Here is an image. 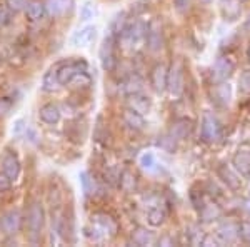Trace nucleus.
<instances>
[{"label":"nucleus","mask_w":250,"mask_h":247,"mask_svg":"<svg viewBox=\"0 0 250 247\" xmlns=\"http://www.w3.org/2000/svg\"><path fill=\"white\" fill-rule=\"evenodd\" d=\"M239 230H240V222L235 221L222 222L215 230V242L222 246L233 244L239 239Z\"/></svg>","instance_id":"nucleus-11"},{"label":"nucleus","mask_w":250,"mask_h":247,"mask_svg":"<svg viewBox=\"0 0 250 247\" xmlns=\"http://www.w3.org/2000/svg\"><path fill=\"white\" fill-rule=\"evenodd\" d=\"M23 227V216L19 209H10L0 216V230L5 236H15Z\"/></svg>","instance_id":"nucleus-10"},{"label":"nucleus","mask_w":250,"mask_h":247,"mask_svg":"<svg viewBox=\"0 0 250 247\" xmlns=\"http://www.w3.org/2000/svg\"><path fill=\"white\" fill-rule=\"evenodd\" d=\"M222 209L220 205H217L213 201H205L204 205L199 209V217L202 222H213L217 219H220Z\"/></svg>","instance_id":"nucleus-26"},{"label":"nucleus","mask_w":250,"mask_h":247,"mask_svg":"<svg viewBox=\"0 0 250 247\" xmlns=\"http://www.w3.org/2000/svg\"><path fill=\"white\" fill-rule=\"evenodd\" d=\"M23 222H25L27 232L30 236V241L35 242L40 237L43 230V225H45V210H43L42 202L34 201L27 209V214L23 217Z\"/></svg>","instance_id":"nucleus-3"},{"label":"nucleus","mask_w":250,"mask_h":247,"mask_svg":"<svg viewBox=\"0 0 250 247\" xmlns=\"http://www.w3.org/2000/svg\"><path fill=\"white\" fill-rule=\"evenodd\" d=\"M244 32H245V34H250V14H249L247 20L244 22Z\"/></svg>","instance_id":"nucleus-47"},{"label":"nucleus","mask_w":250,"mask_h":247,"mask_svg":"<svg viewBox=\"0 0 250 247\" xmlns=\"http://www.w3.org/2000/svg\"><path fill=\"white\" fill-rule=\"evenodd\" d=\"M14 17H15V14L5 5V3H3V5H0V27L10 25V23L14 22Z\"/></svg>","instance_id":"nucleus-36"},{"label":"nucleus","mask_w":250,"mask_h":247,"mask_svg":"<svg viewBox=\"0 0 250 247\" xmlns=\"http://www.w3.org/2000/svg\"><path fill=\"white\" fill-rule=\"evenodd\" d=\"M200 137L204 142L212 144L222 137V124L217 119L215 114L212 112H205L202 115V122H200Z\"/></svg>","instance_id":"nucleus-6"},{"label":"nucleus","mask_w":250,"mask_h":247,"mask_svg":"<svg viewBox=\"0 0 250 247\" xmlns=\"http://www.w3.org/2000/svg\"><path fill=\"white\" fill-rule=\"evenodd\" d=\"M240 0H222V14H224L225 20H233L239 19L240 15Z\"/></svg>","instance_id":"nucleus-29"},{"label":"nucleus","mask_w":250,"mask_h":247,"mask_svg":"<svg viewBox=\"0 0 250 247\" xmlns=\"http://www.w3.org/2000/svg\"><path fill=\"white\" fill-rule=\"evenodd\" d=\"M120 92L127 97V95H132V94H137V92H142L144 90V79L137 74H132L120 82Z\"/></svg>","instance_id":"nucleus-23"},{"label":"nucleus","mask_w":250,"mask_h":247,"mask_svg":"<svg viewBox=\"0 0 250 247\" xmlns=\"http://www.w3.org/2000/svg\"><path fill=\"white\" fill-rule=\"evenodd\" d=\"M157 144H159V147L165 152H175V149H177V140L173 139L170 134H165V135L159 137Z\"/></svg>","instance_id":"nucleus-34"},{"label":"nucleus","mask_w":250,"mask_h":247,"mask_svg":"<svg viewBox=\"0 0 250 247\" xmlns=\"http://www.w3.org/2000/svg\"><path fill=\"white\" fill-rule=\"evenodd\" d=\"M240 2H242V0H240Z\"/></svg>","instance_id":"nucleus-50"},{"label":"nucleus","mask_w":250,"mask_h":247,"mask_svg":"<svg viewBox=\"0 0 250 247\" xmlns=\"http://www.w3.org/2000/svg\"><path fill=\"white\" fill-rule=\"evenodd\" d=\"M185 89V66L182 60H175L170 67H168L167 74V90L170 95L179 97L182 95Z\"/></svg>","instance_id":"nucleus-5"},{"label":"nucleus","mask_w":250,"mask_h":247,"mask_svg":"<svg viewBox=\"0 0 250 247\" xmlns=\"http://www.w3.org/2000/svg\"><path fill=\"white\" fill-rule=\"evenodd\" d=\"M239 92L242 95H250V70H244L239 77Z\"/></svg>","instance_id":"nucleus-37"},{"label":"nucleus","mask_w":250,"mask_h":247,"mask_svg":"<svg viewBox=\"0 0 250 247\" xmlns=\"http://www.w3.org/2000/svg\"><path fill=\"white\" fill-rule=\"evenodd\" d=\"M187 239L192 246H204L205 241H207V236H205V232L200 225L192 224L187 227Z\"/></svg>","instance_id":"nucleus-30"},{"label":"nucleus","mask_w":250,"mask_h":247,"mask_svg":"<svg viewBox=\"0 0 250 247\" xmlns=\"http://www.w3.org/2000/svg\"><path fill=\"white\" fill-rule=\"evenodd\" d=\"M128 22V19H127V12H120V14H117L114 19H112V22L108 23V30H107V34H112V35H115L117 39H119V35H120V32H122V29L125 27V23Z\"/></svg>","instance_id":"nucleus-31"},{"label":"nucleus","mask_w":250,"mask_h":247,"mask_svg":"<svg viewBox=\"0 0 250 247\" xmlns=\"http://www.w3.org/2000/svg\"><path fill=\"white\" fill-rule=\"evenodd\" d=\"M95 14H97L95 3L88 0V2H85L82 5V9H80V20H82V22H88V20H92L95 17Z\"/></svg>","instance_id":"nucleus-35"},{"label":"nucleus","mask_w":250,"mask_h":247,"mask_svg":"<svg viewBox=\"0 0 250 247\" xmlns=\"http://www.w3.org/2000/svg\"><path fill=\"white\" fill-rule=\"evenodd\" d=\"M12 189V180L9 179L7 174H3L0 171V192H7V190Z\"/></svg>","instance_id":"nucleus-44"},{"label":"nucleus","mask_w":250,"mask_h":247,"mask_svg":"<svg viewBox=\"0 0 250 247\" xmlns=\"http://www.w3.org/2000/svg\"><path fill=\"white\" fill-rule=\"evenodd\" d=\"M87 230L92 232L90 237L94 241H104V239H110L117 234V222L107 212H95L90 217Z\"/></svg>","instance_id":"nucleus-2"},{"label":"nucleus","mask_w":250,"mask_h":247,"mask_svg":"<svg viewBox=\"0 0 250 247\" xmlns=\"http://www.w3.org/2000/svg\"><path fill=\"white\" fill-rule=\"evenodd\" d=\"M80 184H82V190H83V194H85L87 197L94 196V194L97 192L95 180L92 179V176L87 171H83L82 174H80Z\"/></svg>","instance_id":"nucleus-33"},{"label":"nucleus","mask_w":250,"mask_h":247,"mask_svg":"<svg viewBox=\"0 0 250 247\" xmlns=\"http://www.w3.org/2000/svg\"><path fill=\"white\" fill-rule=\"evenodd\" d=\"M242 210H244V212H245V216L250 217V197H249V199H245V201H244V205H242Z\"/></svg>","instance_id":"nucleus-46"},{"label":"nucleus","mask_w":250,"mask_h":247,"mask_svg":"<svg viewBox=\"0 0 250 247\" xmlns=\"http://www.w3.org/2000/svg\"><path fill=\"white\" fill-rule=\"evenodd\" d=\"M0 171L9 176L12 182H15L22 174V164H20L19 156L12 149H5L0 157Z\"/></svg>","instance_id":"nucleus-9"},{"label":"nucleus","mask_w":250,"mask_h":247,"mask_svg":"<svg viewBox=\"0 0 250 247\" xmlns=\"http://www.w3.org/2000/svg\"><path fill=\"white\" fill-rule=\"evenodd\" d=\"M88 68L87 62L82 59H77V60H70V62H65V64H60L57 67V77H59V82L62 87H67L70 86L72 80L77 77L80 72H85Z\"/></svg>","instance_id":"nucleus-7"},{"label":"nucleus","mask_w":250,"mask_h":247,"mask_svg":"<svg viewBox=\"0 0 250 247\" xmlns=\"http://www.w3.org/2000/svg\"><path fill=\"white\" fill-rule=\"evenodd\" d=\"M140 165H142L144 169H147V171H152L157 165L154 152H144L142 156H140Z\"/></svg>","instance_id":"nucleus-38"},{"label":"nucleus","mask_w":250,"mask_h":247,"mask_svg":"<svg viewBox=\"0 0 250 247\" xmlns=\"http://www.w3.org/2000/svg\"><path fill=\"white\" fill-rule=\"evenodd\" d=\"M23 132H27V125H25V120L23 119H17L14 124V129H12V134H14L15 137L22 135Z\"/></svg>","instance_id":"nucleus-43"},{"label":"nucleus","mask_w":250,"mask_h":247,"mask_svg":"<svg viewBox=\"0 0 250 247\" xmlns=\"http://www.w3.org/2000/svg\"><path fill=\"white\" fill-rule=\"evenodd\" d=\"M60 117H62V114H60V109L59 105L48 102V104H43L42 107L39 109V119L42 120L43 124L47 125H55L60 122Z\"/></svg>","instance_id":"nucleus-19"},{"label":"nucleus","mask_w":250,"mask_h":247,"mask_svg":"<svg viewBox=\"0 0 250 247\" xmlns=\"http://www.w3.org/2000/svg\"><path fill=\"white\" fill-rule=\"evenodd\" d=\"M167 219V207L160 204L159 199H155L152 204H148L147 209V222L152 227H160Z\"/></svg>","instance_id":"nucleus-15"},{"label":"nucleus","mask_w":250,"mask_h":247,"mask_svg":"<svg viewBox=\"0 0 250 247\" xmlns=\"http://www.w3.org/2000/svg\"><path fill=\"white\" fill-rule=\"evenodd\" d=\"M127 107L132 111L139 112V114L145 115L152 107V100L147 95H144L142 92H137V94L127 95Z\"/></svg>","instance_id":"nucleus-18"},{"label":"nucleus","mask_w":250,"mask_h":247,"mask_svg":"<svg viewBox=\"0 0 250 247\" xmlns=\"http://www.w3.org/2000/svg\"><path fill=\"white\" fill-rule=\"evenodd\" d=\"M200 2H204V3H210L212 0H200Z\"/></svg>","instance_id":"nucleus-49"},{"label":"nucleus","mask_w":250,"mask_h":247,"mask_svg":"<svg viewBox=\"0 0 250 247\" xmlns=\"http://www.w3.org/2000/svg\"><path fill=\"white\" fill-rule=\"evenodd\" d=\"M173 7H175L177 12H180V14H185L187 10H190L192 0H173Z\"/></svg>","instance_id":"nucleus-42"},{"label":"nucleus","mask_w":250,"mask_h":247,"mask_svg":"<svg viewBox=\"0 0 250 247\" xmlns=\"http://www.w3.org/2000/svg\"><path fill=\"white\" fill-rule=\"evenodd\" d=\"M122 122L125 124V127L130 129V131H134V132L144 131L145 129L144 115L135 111H132V109H128V107L122 112Z\"/></svg>","instance_id":"nucleus-22"},{"label":"nucleus","mask_w":250,"mask_h":247,"mask_svg":"<svg viewBox=\"0 0 250 247\" xmlns=\"http://www.w3.org/2000/svg\"><path fill=\"white\" fill-rule=\"evenodd\" d=\"M192 127H193L192 120L182 117V119L173 120V124H172V127H170V131H168V134H170L173 139L179 142V140H184V139H187V137L190 135Z\"/></svg>","instance_id":"nucleus-21"},{"label":"nucleus","mask_w":250,"mask_h":247,"mask_svg":"<svg viewBox=\"0 0 250 247\" xmlns=\"http://www.w3.org/2000/svg\"><path fill=\"white\" fill-rule=\"evenodd\" d=\"M97 37V27L95 25H85L79 29L70 37V44L74 47H88Z\"/></svg>","instance_id":"nucleus-16"},{"label":"nucleus","mask_w":250,"mask_h":247,"mask_svg":"<svg viewBox=\"0 0 250 247\" xmlns=\"http://www.w3.org/2000/svg\"><path fill=\"white\" fill-rule=\"evenodd\" d=\"M119 185L124 192H134V190L137 189L135 176L130 171H124L119 177Z\"/></svg>","instance_id":"nucleus-32"},{"label":"nucleus","mask_w":250,"mask_h":247,"mask_svg":"<svg viewBox=\"0 0 250 247\" xmlns=\"http://www.w3.org/2000/svg\"><path fill=\"white\" fill-rule=\"evenodd\" d=\"M75 0H47V15H50L52 19H60L65 17L67 14H70L74 10Z\"/></svg>","instance_id":"nucleus-14"},{"label":"nucleus","mask_w":250,"mask_h":247,"mask_svg":"<svg viewBox=\"0 0 250 247\" xmlns=\"http://www.w3.org/2000/svg\"><path fill=\"white\" fill-rule=\"evenodd\" d=\"M167 74H168V67L162 62L155 64L150 68L148 82H150V87L154 89L155 94H164L167 90Z\"/></svg>","instance_id":"nucleus-12"},{"label":"nucleus","mask_w":250,"mask_h":247,"mask_svg":"<svg viewBox=\"0 0 250 247\" xmlns=\"http://www.w3.org/2000/svg\"><path fill=\"white\" fill-rule=\"evenodd\" d=\"M25 17L29 22L35 23V22H42L47 15V7H45V2L42 0H29L25 7Z\"/></svg>","instance_id":"nucleus-17"},{"label":"nucleus","mask_w":250,"mask_h":247,"mask_svg":"<svg viewBox=\"0 0 250 247\" xmlns=\"http://www.w3.org/2000/svg\"><path fill=\"white\" fill-rule=\"evenodd\" d=\"M12 107H14V102H12L9 97H0V117L9 115Z\"/></svg>","instance_id":"nucleus-41"},{"label":"nucleus","mask_w":250,"mask_h":247,"mask_svg":"<svg viewBox=\"0 0 250 247\" xmlns=\"http://www.w3.org/2000/svg\"><path fill=\"white\" fill-rule=\"evenodd\" d=\"M117 50H119V39L112 34H105L102 45L99 48V59L100 66L105 72H115L119 67V57H117Z\"/></svg>","instance_id":"nucleus-4"},{"label":"nucleus","mask_w":250,"mask_h":247,"mask_svg":"<svg viewBox=\"0 0 250 247\" xmlns=\"http://www.w3.org/2000/svg\"><path fill=\"white\" fill-rule=\"evenodd\" d=\"M212 95H213V100H215L220 107L229 105V102H230V99H232V89H230V86H229L227 80H224V82H217L215 86H213Z\"/></svg>","instance_id":"nucleus-25"},{"label":"nucleus","mask_w":250,"mask_h":247,"mask_svg":"<svg viewBox=\"0 0 250 247\" xmlns=\"http://www.w3.org/2000/svg\"><path fill=\"white\" fill-rule=\"evenodd\" d=\"M145 47L150 54H159L164 48V30L159 19L152 20L147 25V35H145Z\"/></svg>","instance_id":"nucleus-8"},{"label":"nucleus","mask_w":250,"mask_h":247,"mask_svg":"<svg viewBox=\"0 0 250 247\" xmlns=\"http://www.w3.org/2000/svg\"><path fill=\"white\" fill-rule=\"evenodd\" d=\"M57 67L59 66L50 67L42 77V90L47 92V94H54V92H57L59 89L62 87L57 77Z\"/></svg>","instance_id":"nucleus-27"},{"label":"nucleus","mask_w":250,"mask_h":247,"mask_svg":"<svg viewBox=\"0 0 250 247\" xmlns=\"http://www.w3.org/2000/svg\"><path fill=\"white\" fill-rule=\"evenodd\" d=\"M247 59H249V62H250V44H249V47H247Z\"/></svg>","instance_id":"nucleus-48"},{"label":"nucleus","mask_w":250,"mask_h":247,"mask_svg":"<svg viewBox=\"0 0 250 247\" xmlns=\"http://www.w3.org/2000/svg\"><path fill=\"white\" fill-rule=\"evenodd\" d=\"M232 164H233V169H235L242 177L250 179V152L247 151L235 152V156H233V159H232Z\"/></svg>","instance_id":"nucleus-24"},{"label":"nucleus","mask_w":250,"mask_h":247,"mask_svg":"<svg viewBox=\"0 0 250 247\" xmlns=\"http://www.w3.org/2000/svg\"><path fill=\"white\" fill-rule=\"evenodd\" d=\"M132 242L135 246H152L155 242V234L145 227H139L132 232Z\"/></svg>","instance_id":"nucleus-28"},{"label":"nucleus","mask_w":250,"mask_h":247,"mask_svg":"<svg viewBox=\"0 0 250 247\" xmlns=\"http://www.w3.org/2000/svg\"><path fill=\"white\" fill-rule=\"evenodd\" d=\"M29 3V0H5V5L14 12V14H19V12H23Z\"/></svg>","instance_id":"nucleus-39"},{"label":"nucleus","mask_w":250,"mask_h":247,"mask_svg":"<svg viewBox=\"0 0 250 247\" xmlns=\"http://www.w3.org/2000/svg\"><path fill=\"white\" fill-rule=\"evenodd\" d=\"M173 239L172 237H168V236H165V237H162V239H159V244L160 246H173Z\"/></svg>","instance_id":"nucleus-45"},{"label":"nucleus","mask_w":250,"mask_h":247,"mask_svg":"<svg viewBox=\"0 0 250 247\" xmlns=\"http://www.w3.org/2000/svg\"><path fill=\"white\" fill-rule=\"evenodd\" d=\"M233 68H235V64H233L230 59H229V57H219L212 66V72H210L212 80L215 84L217 82H224V80H227L229 77L232 75Z\"/></svg>","instance_id":"nucleus-13"},{"label":"nucleus","mask_w":250,"mask_h":247,"mask_svg":"<svg viewBox=\"0 0 250 247\" xmlns=\"http://www.w3.org/2000/svg\"><path fill=\"white\" fill-rule=\"evenodd\" d=\"M239 239H240V241H244L245 244H250V221L240 222Z\"/></svg>","instance_id":"nucleus-40"},{"label":"nucleus","mask_w":250,"mask_h":247,"mask_svg":"<svg viewBox=\"0 0 250 247\" xmlns=\"http://www.w3.org/2000/svg\"><path fill=\"white\" fill-rule=\"evenodd\" d=\"M217 176H219V179L230 190L240 189V177L237 176L227 164H220L219 167H217Z\"/></svg>","instance_id":"nucleus-20"},{"label":"nucleus","mask_w":250,"mask_h":247,"mask_svg":"<svg viewBox=\"0 0 250 247\" xmlns=\"http://www.w3.org/2000/svg\"><path fill=\"white\" fill-rule=\"evenodd\" d=\"M147 25L148 23L142 20H134L127 22L119 35V47L128 54H135L139 48L145 45V35H147Z\"/></svg>","instance_id":"nucleus-1"}]
</instances>
